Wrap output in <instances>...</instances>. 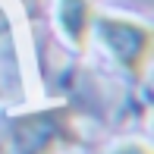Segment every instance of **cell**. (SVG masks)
<instances>
[{
    "instance_id": "7a4b0ae2",
    "label": "cell",
    "mask_w": 154,
    "mask_h": 154,
    "mask_svg": "<svg viewBox=\"0 0 154 154\" xmlns=\"http://www.w3.org/2000/svg\"><path fill=\"white\" fill-rule=\"evenodd\" d=\"M91 32H97V41L113 57V63H120L135 82L145 79L151 60V29L145 22L113 16V13H94Z\"/></svg>"
},
{
    "instance_id": "5b68a950",
    "label": "cell",
    "mask_w": 154,
    "mask_h": 154,
    "mask_svg": "<svg viewBox=\"0 0 154 154\" xmlns=\"http://www.w3.org/2000/svg\"><path fill=\"white\" fill-rule=\"evenodd\" d=\"M0 97H3V88H0Z\"/></svg>"
},
{
    "instance_id": "277c9868",
    "label": "cell",
    "mask_w": 154,
    "mask_h": 154,
    "mask_svg": "<svg viewBox=\"0 0 154 154\" xmlns=\"http://www.w3.org/2000/svg\"><path fill=\"white\" fill-rule=\"evenodd\" d=\"M110 154H151V148L145 142H138V138H129V142H120Z\"/></svg>"
},
{
    "instance_id": "3957f363",
    "label": "cell",
    "mask_w": 154,
    "mask_h": 154,
    "mask_svg": "<svg viewBox=\"0 0 154 154\" xmlns=\"http://www.w3.org/2000/svg\"><path fill=\"white\" fill-rule=\"evenodd\" d=\"M94 6L91 0H57V29L63 35L69 47L85 51L88 38H91V25H94Z\"/></svg>"
},
{
    "instance_id": "6da1fadb",
    "label": "cell",
    "mask_w": 154,
    "mask_h": 154,
    "mask_svg": "<svg viewBox=\"0 0 154 154\" xmlns=\"http://www.w3.org/2000/svg\"><path fill=\"white\" fill-rule=\"evenodd\" d=\"M82 142L75 110L69 104H47L16 113L0 135V154H60Z\"/></svg>"
}]
</instances>
